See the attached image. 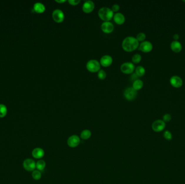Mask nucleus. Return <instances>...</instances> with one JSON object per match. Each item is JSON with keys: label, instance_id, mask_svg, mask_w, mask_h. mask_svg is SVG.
<instances>
[{"label": "nucleus", "instance_id": "20", "mask_svg": "<svg viewBox=\"0 0 185 184\" xmlns=\"http://www.w3.org/2000/svg\"><path fill=\"white\" fill-rule=\"evenodd\" d=\"M135 74L136 75H138L139 77H142L143 76H144L146 73V70H145V68L142 66H138L135 69Z\"/></svg>", "mask_w": 185, "mask_h": 184}, {"label": "nucleus", "instance_id": "34", "mask_svg": "<svg viewBox=\"0 0 185 184\" xmlns=\"http://www.w3.org/2000/svg\"><path fill=\"white\" fill-rule=\"evenodd\" d=\"M55 2H56L58 4H64V3L66 2V0H60V1H57V0H56Z\"/></svg>", "mask_w": 185, "mask_h": 184}, {"label": "nucleus", "instance_id": "8", "mask_svg": "<svg viewBox=\"0 0 185 184\" xmlns=\"http://www.w3.org/2000/svg\"><path fill=\"white\" fill-rule=\"evenodd\" d=\"M82 8L83 11L86 14L91 13L94 9V2L91 0L86 1L84 2V4H83Z\"/></svg>", "mask_w": 185, "mask_h": 184}, {"label": "nucleus", "instance_id": "26", "mask_svg": "<svg viewBox=\"0 0 185 184\" xmlns=\"http://www.w3.org/2000/svg\"><path fill=\"white\" fill-rule=\"evenodd\" d=\"M98 78L100 79L104 80V79L106 78L107 74H106V71H105L104 70L100 69V70L98 71Z\"/></svg>", "mask_w": 185, "mask_h": 184}, {"label": "nucleus", "instance_id": "11", "mask_svg": "<svg viewBox=\"0 0 185 184\" xmlns=\"http://www.w3.org/2000/svg\"><path fill=\"white\" fill-rule=\"evenodd\" d=\"M101 29L102 31L104 33L110 34L114 30V26L113 24L109 21L104 22L101 24Z\"/></svg>", "mask_w": 185, "mask_h": 184}, {"label": "nucleus", "instance_id": "30", "mask_svg": "<svg viewBox=\"0 0 185 184\" xmlns=\"http://www.w3.org/2000/svg\"><path fill=\"white\" fill-rule=\"evenodd\" d=\"M68 3L71 6H76L80 3V0H69L68 1Z\"/></svg>", "mask_w": 185, "mask_h": 184}, {"label": "nucleus", "instance_id": "17", "mask_svg": "<svg viewBox=\"0 0 185 184\" xmlns=\"http://www.w3.org/2000/svg\"><path fill=\"white\" fill-rule=\"evenodd\" d=\"M32 156L36 159H41L44 156V151L40 147L35 148L32 151Z\"/></svg>", "mask_w": 185, "mask_h": 184}, {"label": "nucleus", "instance_id": "19", "mask_svg": "<svg viewBox=\"0 0 185 184\" xmlns=\"http://www.w3.org/2000/svg\"><path fill=\"white\" fill-rule=\"evenodd\" d=\"M143 86H144V82L140 79H138L133 83V88L136 91L141 89L143 88Z\"/></svg>", "mask_w": 185, "mask_h": 184}, {"label": "nucleus", "instance_id": "23", "mask_svg": "<svg viewBox=\"0 0 185 184\" xmlns=\"http://www.w3.org/2000/svg\"><path fill=\"white\" fill-rule=\"evenodd\" d=\"M142 57L141 55H140L139 54H136L133 56L132 58H131V61L134 64H138L139 63H140L141 61Z\"/></svg>", "mask_w": 185, "mask_h": 184}, {"label": "nucleus", "instance_id": "15", "mask_svg": "<svg viewBox=\"0 0 185 184\" xmlns=\"http://www.w3.org/2000/svg\"><path fill=\"white\" fill-rule=\"evenodd\" d=\"M113 19L115 22L119 25L123 24L125 22V16L121 13H116L114 15Z\"/></svg>", "mask_w": 185, "mask_h": 184}, {"label": "nucleus", "instance_id": "18", "mask_svg": "<svg viewBox=\"0 0 185 184\" xmlns=\"http://www.w3.org/2000/svg\"><path fill=\"white\" fill-rule=\"evenodd\" d=\"M34 10L37 13H43L46 10V7L44 6V4L40 2H37L34 4Z\"/></svg>", "mask_w": 185, "mask_h": 184}, {"label": "nucleus", "instance_id": "27", "mask_svg": "<svg viewBox=\"0 0 185 184\" xmlns=\"http://www.w3.org/2000/svg\"><path fill=\"white\" fill-rule=\"evenodd\" d=\"M146 38V35L144 33H139L136 37V38L139 42H142L145 41Z\"/></svg>", "mask_w": 185, "mask_h": 184}, {"label": "nucleus", "instance_id": "28", "mask_svg": "<svg viewBox=\"0 0 185 184\" xmlns=\"http://www.w3.org/2000/svg\"><path fill=\"white\" fill-rule=\"evenodd\" d=\"M164 137L167 140H171L172 139V134L169 131H165L164 133Z\"/></svg>", "mask_w": 185, "mask_h": 184}, {"label": "nucleus", "instance_id": "12", "mask_svg": "<svg viewBox=\"0 0 185 184\" xmlns=\"http://www.w3.org/2000/svg\"><path fill=\"white\" fill-rule=\"evenodd\" d=\"M80 143V139L77 135H73L68 139V145L71 147L74 148L79 146Z\"/></svg>", "mask_w": 185, "mask_h": 184}, {"label": "nucleus", "instance_id": "21", "mask_svg": "<svg viewBox=\"0 0 185 184\" xmlns=\"http://www.w3.org/2000/svg\"><path fill=\"white\" fill-rule=\"evenodd\" d=\"M91 132L89 130H84L82 131L80 137L82 139L87 140L91 138Z\"/></svg>", "mask_w": 185, "mask_h": 184}, {"label": "nucleus", "instance_id": "33", "mask_svg": "<svg viewBox=\"0 0 185 184\" xmlns=\"http://www.w3.org/2000/svg\"><path fill=\"white\" fill-rule=\"evenodd\" d=\"M179 38H180L179 35L178 34H175L173 35V39H174V41H178Z\"/></svg>", "mask_w": 185, "mask_h": 184}, {"label": "nucleus", "instance_id": "31", "mask_svg": "<svg viewBox=\"0 0 185 184\" xmlns=\"http://www.w3.org/2000/svg\"><path fill=\"white\" fill-rule=\"evenodd\" d=\"M120 6L119 4H115L113 5V6L111 7V9L113 12H117L119 10H120Z\"/></svg>", "mask_w": 185, "mask_h": 184}, {"label": "nucleus", "instance_id": "3", "mask_svg": "<svg viewBox=\"0 0 185 184\" xmlns=\"http://www.w3.org/2000/svg\"><path fill=\"white\" fill-rule=\"evenodd\" d=\"M101 64L96 59H91L86 64V68L91 72H96L100 70Z\"/></svg>", "mask_w": 185, "mask_h": 184}, {"label": "nucleus", "instance_id": "32", "mask_svg": "<svg viewBox=\"0 0 185 184\" xmlns=\"http://www.w3.org/2000/svg\"><path fill=\"white\" fill-rule=\"evenodd\" d=\"M139 79V76L135 73H132L131 76V80L133 81V82Z\"/></svg>", "mask_w": 185, "mask_h": 184}, {"label": "nucleus", "instance_id": "16", "mask_svg": "<svg viewBox=\"0 0 185 184\" xmlns=\"http://www.w3.org/2000/svg\"><path fill=\"white\" fill-rule=\"evenodd\" d=\"M171 50L175 53H179L182 49L181 43L178 41H173L171 44Z\"/></svg>", "mask_w": 185, "mask_h": 184}, {"label": "nucleus", "instance_id": "25", "mask_svg": "<svg viewBox=\"0 0 185 184\" xmlns=\"http://www.w3.org/2000/svg\"><path fill=\"white\" fill-rule=\"evenodd\" d=\"M32 177L35 180H40L41 178V173L40 171L39 170L33 171L32 173Z\"/></svg>", "mask_w": 185, "mask_h": 184}, {"label": "nucleus", "instance_id": "13", "mask_svg": "<svg viewBox=\"0 0 185 184\" xmlns=\"http://www.w3.org/2000/svg\"><path fill=\"white\" fill-rule=\"evenodd\" d=\"M24 167L28 171H33L36 168V163L31 159H27L24 161Z\"/></svg>", "mask_w": 185, "mask_h": 184}, {"label": "nucleus", "instance_id": "7", "mask_svg": "<svg viewBox=\"0 0 185 184\" xmlns=\"http://www.w3.org/2000/svg\"><path fill=\"white\" fill-rule=\"evenodd\" d=\"M166 127V123L163 120H158L154 121L152 125V129L156 132H159L163 131Z\"/></svg>", "mask_w": 185, "mask_h": 184}, {"label": "nucleus", "instance_id": "9", "mask_svg": "<svg viewBox=\"0 0 185 184\" xmlns=\"http://www.w3.org/2000/svg\"><path fill=\"white\" fill-rule=\"evenodd\" d=\"M139 47L140 50L145 53H148L152 50L153 46L151 42L145 41L141 42L140 45H139Z\"/></svg>", "mask_w": 185, "mask_h": 184}, {"label": "nucleus", "instance_id": "14", "mask_svg": "<svg viewBox=\"0 0 185 184\" xmlns=\"http://www.w3.org/2000/svg\"><path fill=\"white\" fill-rule=\"evenodd\" d=\"M113 63V58L110 55H106L103 56L100 61L101 66L104 67H108L111 65Z\"/></svg>", "mask_w": 185, "mask_h": 184}, {"label": "nucleus", "instance_id": "1", "mask_svg": "<svg viewBox=\"0 0 185 184\" xmlns=\"http://www.w3.org/2000/svg\"><path fill=\"white\" fill-rule=\"evenodd\" d=\"M139 47V42L136 38L133 36H128L122 41V49L127 52L134 51Z\"/></svg>", "mask_w": 185, "mask_h": 184}, {"label": "nucleus", "instance_id": "2", "mask_svg": "<svg viewBox=\"0 0 185 184\" xmlns=\"http://www.w3.org/2000/svg\"><path fill=\"white\" fill-rule=\"evenodd\" d=\"M114 12L111 9L108 7L101 8L98 11V15L100 18L104 22H108L111 20L114 16Z\"/></svg>", "mask_w": 185, "mask_h": 184}, {"label": "nucleus", "instance_id": "5", "mask_svg": "<svg viewBox=\"0 0 185 184\" xmlns=\"http://www.w3.org/2000/svg\"><path fill=\"white\" fill-rule=\"evenodd\" d=\"M52 17L53 20L57 23H61L64 20V11L59 9H56L53 11Z\"/></svg>", "mask_w": 185, "mask_h": 184}, {"label": "nucleus", "instance_id": "22", "mask_svg": "<svg viewBox=\"0 0 185 184\" xmlns=\"http://www.w3.org/2000/svg\"><path fill=\"white\" fill-rule=\"evenodd\" d=\"M46 162L44 160H39L36 164V167L39 171H43L46 167Z\"/></svg>", "mask_w": 185, "mask_h": 184}, {"label": "nucleus", "instance_id": "4", "mask_svg": "<svg viewBox=\"0 0 185 184\" xmlns=\"http://www.w3.org/2000/svg\"><path fill=\"white\" fill-rule=\"evenodd\" d=\"M135 69L134 64L130 62L124 63L120 67L121 72L125 74H131L134 71Z\"/></svg>", "mask_w": 185, "mask_h": 184}, {"label": "nucleus", "instance_id": "6", "mask_svg": "<svg viewBox=\"0 0 185 184\" xmlns=\"http://www.w3.org/2000/svg\"><path fill=\"white\" fill-rule=\"evenodd\" d=\"M137 93V91L133 89V87H129L125 89L124 92V95L127 100H133L136 97Z\"/></svg>", "mask_w": 185, "mask_h": 184}, {"label": "nucleus", "instance_id": "10", "mask_svg": "<svg viewBox=\"0 0 185 184\" xmlns=\"http://www.w3.org/2000/svg\"><path fill=\"white\" fill-rule=\"evenodd\" d=\"M169 82L173 87L175 88H179L183 84V81L180 77L178 76H173L170 79Z\"/></svg>", "mask_w": 185, "mask_h": 184}, {"label": "nucleus", "instance_id": "29", "mask_svg": "<svg viewBox=\"0 0 185 184\" xmlns=\"http://www.w3.org/2000/svg\"><path fill=\"white\" fill-rule=\"evenodd\" d=\"M172 120V116L170 114H165L163 116V121L166 122H169Z\"/></svg>", "mask_w": 185, "mask_h": 184}, {"label": "nucleus", "instance_id": "24", "mask_svg": "<svg viewBox=\"0 0 185 184\" xmlns=\"http://www.w3.org/2000/svg\"><path fill=\"white\" fill-rule=\"evenodd\" d=\"M7 107L4 104H0V118H3L7 115Z\"/></svg>", "mask_w": 185, "mask_h": 184}]
</instances>
